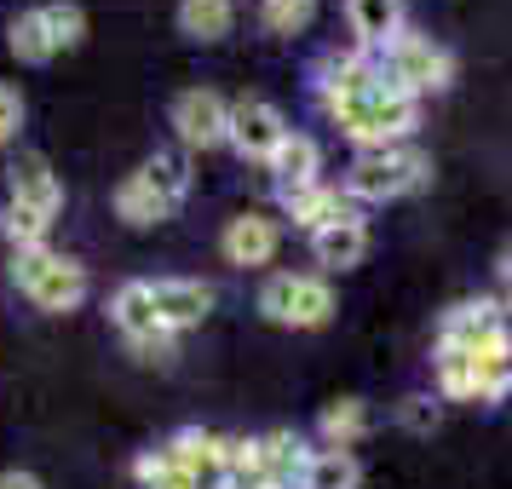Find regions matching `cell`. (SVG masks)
<instances>
[{
  "label": "cell",
  "mask_w": 512,
  "mask_h": 489,
  "mask_svg": "<svg viewBox=\"0 0 512 489\" xmlns=\"http://www.w3.org/2000/svg\"><path fill=\"white\" fill-rule=\"evenodd\" d=\"M432 162L409 150V144H386V150H363L346 173V196L357 202H392V196H409V190L426 185Z\"/></svg>",
  "instance_id": "obj_1"
},
{
  "label": "cell",
  "mask_w": 512,
  "mask_h": 489,
  "mask_svg": "<svg viewBox=\"0 0 512 489\" xmlns=\"http://www.w3.org/2000/svg\"><path fill=\"white\" fill-rule=\"evenodd\" d=\"M12 282H18L41 311H75V305L87 300V265L52 254V248L12 254Z\"/></svg>",
  "instance_id": "obj_2"
},
{
  "label": "cell",
  "mask_w": 512,
  "mask_h": 489,
  "mask_svg": "<svg viewBox=\"0 0 512 489\" xmlns=\"http://www.w3.org/2000/svg\"><path fill=\"white\" fill-rule=\"evenodd\" d=\"M259 311L288 328H323L334 317V288L323 277H271L259 288Z\"/></svg>",
  "instance_id": "obj_3"
},
{
  "label": "cell",
  "mask_w": 512,
  "mask_h": 489,
  "mask_svg": "<svg viewBox=\"0 0 512 489\" xmlns=\"http://www.w3.org/2000/svg\"><path fill=\"white\" fill-rule=\"evenodd\" d=\"M110 317H116V328L127 334L133 357H144V363H167V357H173V334L162 328L156 305H150V282H121L116 300H110Z\"/></svg>",
  "instance_id": "obj_4"
},
{
  "label": "cell",
  "mask_w": 512,
  "mask_h": 489,
  "mask_svg": "<svg viewBox=\"0 0 512 489\" xmlns=\"http://www.w3.org/2000/svg\"><path fill=\"white\" fill-rule=\"evenodd\" d=\"M403 93H438V87H449V75H455V58L438 47V41H426V35H397V41H386V70Z\"/></svg>",
  "instance_id": "obj_5"
},
{
  "label": "cell",
  "mask_w": 512,
  "mask_h": 489,
  "mask_svg": "<svg viewBox=\"0 0 512 489\" xmlns=\"http://www.w3.org/2000/svg\"><path fill=\"white\" fill-rule=\"evenodd\" d=\"M173 133H179V144H190V150L225 144L231 139V104L219 93H208V87H190V93H179V104H173Z\"/></svg>",
  "instance_id": "obj_6"
},
{
  "label": "cell",
  "mask_w": 512,
  "mask_h": 489,
  "mask_svg": "<svg viewBox=\"0 0 512 489\" xmlns=\"http://www.w3.org/2000/svg\"><path fill=\"white\" fill-rule=\"evenodd\" d=\"M282 139H288V121H282L277 104H265V98L231 104V144L248 156V162H271Z\"/></svg>",
  "instance_id": "obj_7"
},
{
  "label": "cell",
  "mask_w": 512,
  "mask_h": 489,
  "mask_svg": "<svg viewBox=\"0 0 512 489\" xmlns=\"http://www.w3.org/2000/svg\"><path fill=\"white\" fill-rule=\"evenodd\" d=\"M507 340V323H501V305L495 300H466L455 305V311H443V334L438 346H455V351H489Z\"/></svg>",
  "instance_id": "obj_8"
},
{
  "label": "cell",
  "mask_w": 512,
  "mask_h": 489,
  "mask_svg": "<svg viewBox=\"0 0 512 489\" xmlns=\"http://www.w3.org/2000/svg\"><path fill=\"white\" fill-rule=\"evenodd\" d=\"M150 305H156L167 334H179V328H196L213 311V288L196 277H156L150 282Z\"/></svg>",
  "instance_id": "obj_9"
},
{
  "label": "cell",
  "mask_w": 512,
  "mask_h": 489,
  "mask_svg": "<svg viewBox=\"0 0 512 489\" xmlns=\"http://www.w3.org/2000/svg\"><path fill=\"white\" fill-rule=\"evenodd\" d=\"M167 461L185 472L196 489H225V438H213V432H179V438L162 449Z\"/></svg>",
  "instance_id": "obj_10"
},
{
  "label": "cell",
  "mask_w": 512,
  "mask_h": 489,
  "mask_svg": "<svg viewBox=\"0 0 512 489\" xmlns=\"http://www.w3.org/2000/svg\"><path fill=\"white\" fill-rule=\"evenodd\" d=\"M254 449H259V478H265V489H294L305 478L311 449H305L300 432H265V438H254Z\"/></svg>",
  "instance_id": "obj_11"
},
{
  "label": "cell",
  "mask_w": 512,
  "mask_h": 489,
  "mask_svg": "<svg viewBox=\"0 0 512 489\" xmlns=\"http://www.w3.org/2000/svg\"><path fill=\"white\" fill-rule=\"evenodd\" d=\"M277 219H265V213H236L231 225H225V259L231 265H271L277 259Z\"/></svg>",
  "instance_id": "obj_12"
},
{
  "label": "cell",
  "mask_w": 512,
  "mask_h": 489,
  "mask_svg": "<svg viewBox=\"0 0 512 489\" xmlns=\"http://www.w3.org/2000/svg\"><path fill=\"white\" fill-rule=\"evenodd\" d=\"M12 202H24V208H35V213H47V219L64 208V185L52 179L47 156L24 150V156L12 162Z\"/></svg>",
  "instance_id": "obj_13"
},
{
  "label": "cell",
  "mask_w": 512,
  "mask_h": 489,
  "mask_svg": "<svg viewBox=\"0 0 512 489\" xmlns=\"http://www.w3.org/2000/svg\"><path fill=\"white\" fill-rule=\"evenodd\" d=\"M317 167H323V150H317V139H305V133H288V139L277 144V156H271V173H277L282 202L317 185Z\"/></svg>",
  "instance_id": "obj_14"
},
{
  "label": "cell",
  "mask_w": 512,
  "mask_h": 489,
  "mask_svg": "<svg viewBox=\"0 0 512 489\" xmlns=\"http://www.w3.org/2000/svg\"><path fill=\"white\" fill-rule=\"evenodd\" d=\"M288 213H294V225L300 231H328V225H346V219H357L351 213V196L346 190H334V185H311L300 190V196H288Z\"/></svg>",
  "instance_id": "obj_15"
},
{
  "label": "cell",
  "mask_w": 512,
  "mask_h": 489,
  "mask_svg": "<svg viewBox=\"0 0 512 489\" xmlns=\"http://www.w3.org/2000/svg\"><path fill=\"white\" fill-rule=\"evenodd\" d=\"M311 248H317V265H328V271H351V265H363V254H369V225H363V219L328 225V231L311 236Z\"/></svg>",
  "instance_id": "obj_16"
},
{
  "label": "cell",
  "mask_w": 512,
  "mask_h": 489,
  "mask_svg": "<svg viewBox=\"0 0 512 489\" xmlns=\"http://www.w3.org/2000/svg\"><path fill=\"white\" fill-rule=\"evenodd\" d=\"M346 18L357 29V41L386 47V41L403 35V0H346Z\"/></svg>",
  "instance_id": "obj_17"
},
{
  "label": "cell",
  "mask_w": 512,
  "mask_h": 489,
  "mask_svg": "<svg viewBox=\"0 0 512 489\" xmlns=\"http://www.w3.org/2000/svg\"><path fill=\"white\" fill-rule=\"evenodd\" d=\"M116 213L127 225H162V219H173L179 208H173L156 185H144V173H133V179H121V190H116Z\"/></svg>",
  "instance_id": "obj_18"
},
{
  "label": "cell",
  "mask_w": 512,
  "mask_h": 489,
  "mask_svg": "<svg viewBox=\"0 0 512 489\" xmlns=\"http://www.w3.org/2000/svg\"><path fill=\"white\" fill-rule=\"evenodd\" d=\"M357 484H363V472H357L351 449H317L300 478V489H357Z\"/></svg>",
  "instance_id": "obj_19"
},
{
  "label": "cell",
  "mask_w": 512,
  "mask_h": 489,
  "mask_svg": "<svg viewBox=\"0 0 512 489\" xmlns=\"http://www.w3.org/2000/svg\"><path fill=\"white\" fill-rule=\"evenodd\" d=\"M317 432H323L328 449H351V443L369 432V409H363V397H340V403H328L323 420H317Z\"/></svg>",
  "instance_id": "obj_20"
},
{
  "label": "cell",
  "mask_w": 512,
  "mask_h": 489,
  "mask_svg": "<svg viewBox=\"0 0 512 489\" xmlns=\"http://www.w3.org/2000/svg\"><path fill=\"white\" fill-rule=\"evenodd\" d=\"M0 231H6V242H12L18 254H29V248H47L52 219L35 213V208H24V202H6V208H0Z\"/></svg>",
  "instance_id": "obj_21"
},
{
  "label": "cell",
  "mask_w": 512,
  "mask_h": 489,
  "mask_svg": "<svg viewBox=\"0 0 512 489\" xmlns=\"http://www.w3.org/2000/svg\"><path fill=\"white\" fill-rule=\"evenodd\" d=\"M231 0H185L179 6V29L196 35V41H219V35H231Z\"/></svg>",
  "instance_id": "obj_22"
},
{
  "label": "cell",
  "mask_w": 512,
  "mask_h": 489,
  "mask_svg": "<svg viewBox=\"0 0 512 489\" xmlns=\"http://www.w3.org/2000/svg\"><path fill=\"white\" fill-rule=\"evenodd\" d=\"M144 173V185H156L167 196V202H173V208H179V202H185V190H190V167H185V156H179V150H156V156H150V162L139 167Z\"/></svg>",
  "instance_id": "obj_23"
},
{
  "label": "cell",
  "mask_w": 512,
  "mask_h": 489,
  "mask_svg": "<svg viewBox=\"0 0 512 489\" xmlns=\"http://www.w3.org/2000/svg\"><path fill=\"white\" fill-rule=\"evenodd\" d=\"M6 41H12V52L24 58V64H47L52 52V35H47V24H41V12H18L12 18V29H6Z\"/></svg>",
  "instance_id": "obj_24"
},
{
  "label": "cell",
  "mask_w": 512,
  "mask_h": 489,
  "mask_svg": "<svg viewBox=\"0 0 512 489\" xmlns=\"http://www.w3.org/2000/svg\"><path fill=\"white\" fill-rule=\"evenodd\" d=\"M41 12V24H47L52 35V47L64 52V47H81V35H87V12L75 6V0H52V6H35Z\"/></svg>",
  "instance_id": "obj_25"
},
{
  "label": "cell",
  "mask_w": 512,
  "mask_h": 489,
  "mask_svg": "<svg viewBox=\"0 0 512 489\" xmlns=\"http://www.w3.org/2000/svg\"><path fill=\"white\" fill-rule=\"evenodd\" d=\"M438 386H443V397H478V369H472V351L438 346Z\"/></svg>",
  "instance_id": "obj_26"
},
{
  "label": "cell",
  "mask_w": 512,
  "mask_h": 489,
  "mask_svg": "<svg viewBox=\"0 0 512 489\" xmlns=\"http://www.w3.org/2000/svg\"><path fill=\"white\" fill-rule=\"evenodd\" d=\"M259 18H265L271 35H300V29L317 18V0H265Z\"/></svg>",
  "instance_id": "obj_27"
},
{
  "label": "cell",
  "mask_w": 512,
  "mask_h": 489,
  "mask_svg": "<svg viewBox=\"0 0 512 489\" xmlns=\"http://www.w3.org/2000/svg\"><path fill=\"white\" fill-rule=\"evenodd\" d=\"M133 478H139L144 489H196L179 466L167 461L162 449H156V455H139V461H133Z\"/></svg>",
  "instance_id": "obj_28"
},
{
  "label": "cell",
  "mask_w": 512,
  "mask_h": 489,
  "mask_svg": "<svg viewBox=\"0 0 512 489\" xmlns=\"http://www.w3.org/2000/svg\"><path fill=\"white\" fill-rule=\"evenodd\" d=\"M397 415H403L409 432H432V426H438V403H432V397H403V409H397Z\"/></svg>",
  "instance_id": "obj_29"
},
{
  "label": "cell",
  "mask_w": 512,
  "mask_h": 489,
  "mask_svg": "<svg viewBox=\"0 0 512 489\" xmlns=\"http://www.w3.org/2000/svg\"><path fill=\"white\" fill-rule=\"evenodd\" d=\"M18 121H24V98L12 93V87H0V144L18 133Z\"/></svg>",
  "instance_id": "obj_30"
},
{
  "label": "cell",
  "mask_w": 512,
  "mask_h": 489,
  "mask_svg": "<svg viewBox=\"0 0 512 489\" xmlns=\"http://www.w3.org/2000/svg\"><path fill=\"white\" fill-rule=\"evenodd\" d=\"M0 489H41L35 472H0Z\"/></svg>",
  "instance_id": "obj_31"
},
{
  "label": "cell",
  "mask_w": 512,
  "mask_h": 489,
  "mask_svg": "<svg viewBox=\"0 0 512 489\" xmlns=\"http://www.w3.org/2000/svg\"><path fill=\"white\" fill-rule=\"evenodd\" d=\"M501 277L512 282V248H507V254H501Z\"/></svg>",
  "instance_id": "obj_32"
}]
</instances>
